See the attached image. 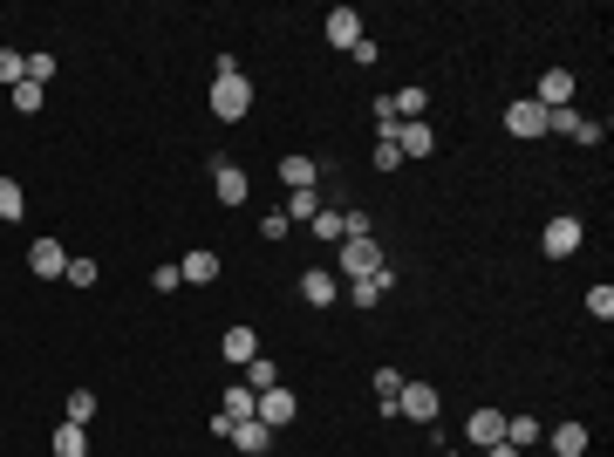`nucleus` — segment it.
Segmentation results:
<instances>
[{"mask_svg": "<svg viewBox=\"0 0 614 457\" xmlns=\"http://www.w3.org/2000/svg\"><path fill=\"white\" fill-rule=\"evenodd\" d=\"M62 280H69V287H96V260H69Z\"/></svg>", "mask_w": 614, "mask_h": 457, "instance_id": "obj_36", "label": "nucleus"}, {"mask_svg": "<svg viewBox=\"0 0 614 457\" xmlns=\"http://www.w3.org/2000/svg\"><path fill=\"white\" fill-rule=\"evenodd\" d=\"M28 273H35V280H62V273H69V246H62V239H35V246H28Z\"/></svg>", "mask_w": 614, "mask_h": 457, "instance_id": "obj_7", "label": "nucleus"}, {"mask_svg": "<svg viewBox=\"0 0 614 457\" xmlns=\"http://www.w3.org/2000/svg\"><path fill=\"white\" fill-rule=\"evenodd\" d=\"M21 212H28V191L14 178H0V219H21Z\"/></svg>", "mask_w": 614, "mask_h": 457, "instance_id": "obj_29", "label": "nucleus"}, {"mask_svg": "<svg viewBox=\"0 0 614 457\" xmlns=\"http://www.w3.org/2000/svg\"><path fill=\"white\" fill-rule=\"evenodd\" d=\"M178 273H185L192 287H212V280H219V253H205V246H198V253H185V260H178Z\"/></svg>", "mask_w": 614, "mask_h": 457, "instance_id": "obj_19", "label": "nucleus"}, {"mask_svg": "<svg viewBox=\"0 0 614 457\" xmlns=\"http://www.w3.org/2000/svg\"><path fill=\"white\" fill-rule=\"evenodd\" d=\"M294 410H301V396H294L287 382H280V389H267V396L253 403V417L267 423V430H287V423H294Z\"/></svg>", "mask_w": 614, "mask_h": 457, "instance_id": "obj_6", "label": "nucleus"}, {"mask_svg": "<svg viewBox=\"0 0 614 457\" xmlns=\"http://www.w3.org/2000/svg\"><path fill=\"white\" fill-rule=\"evenodd\" d=\"M55 457H89V437H82V423H55Z\"/></svg>", "mask_w": 614, "mask_h": 457, "instance_id": "obj_24", "label": "nucleus"}, {"mask_svg": "<svg viewBox=\"0 0 614 457\" xmlns=\"http://www.w3.org/2000/svg\"><path fill=\"white\" fill-rule=\"evenodd\" d=\"M389 103H396V123H423V110H430V96H423L417 82H410V89H396Z\"/></svg>", "mask_w": 614, "mask_h": 457, "instance_id": "obj_22", "label": "nucleus"}, {"mask_svg": "<svg viewBox=\"0 0 614 457\" xmlns=\"http://www.w3.org/2000/svg\"><path fill=\"white\" fill-rule=\"evenodd\" d=\"M587 444H594L587 423H560V430H553V457H587Z\"/></svg>", "mask_w": 614, "mask_h": 457, "instance_id": "obj_21", "label": "nucleus"}, {"mask_svg": "<svg viewBox=\"0 0 614 457\" xmlns=\"http://www.w3.org/2000/svg\"><path fill=\"white\" fill-rule=\"evenodd\" d=\"M533 103L539 110H567V103H574V76H567V69H546L539 89H533Z\"/></svg>", "mask_w": 614, "mask_h": 457, "instance_id": "obj_12", "label": "nucleus"}, {"mask_svg": "<svg viewBox=\"0 0 614 457\" xmlns=\"http://www.w3.org/2000/svg\"><path fill=\"white\" fill-rule=\"evenodd\" d=\"M151 287H157V294H178V287H185V273H178V267H171V260H164V267L151 273Z\"/></svg>", "mask_w": 614, "mask_h": 457, "instance_id": "obj_34", "label": "nucleus"}, {"mask_svg": "<svg viewBox=\"0 0 614 457\" xmlns=\"http://www.w3.org/2000/svg\"><path fill=\"white\" fill-rule=\"evenodd\" d=\"M580 301H587V314H594V321H614V287H608V280H601V287H587Z\"/></svg>", "mask_w": 614, "mask_h": 457, "instance_id": "obj_28", "label": "nucleus"}, {"mask_svg": "<svg viewBox=\"0 0 614 457\" xmlns=\"http://www.w3.org/2000/svg\"><path fill=\"white\" fill-rule=\"evenodd\" d=\"M348 55H355V62H362V69H376V62H383V48H376V41H369V35L355 41V48H348Z\"/></svg>", "mask_w": 614, "mask_h": 457, "instance_id": "obj_37", "label": "nucleus"}, {"mask_svg": "<svg viewBox=\"0 0 614 457\" xmlns=\"http://www.w3.org/2000/svg\"><path fill=\"white\" fill-rule=\"evenodd\" d=\"M444 457H464V451H444Z\"/></svg>", "mask_w": 614, "mask_h": 457, "instance_id": "obj_39", "label": "nucleus"}, {"mask_svg": "<svg viewBox=\"0 0 614 457\" xmlns=\"http://www.w3.org/2000/svg\"><path fill=\"white\" fill-rule=\"evenodd\" d=\"M505 130H512V137H526V144H533V137H546V110H539L533 96H519V103H512V110H505Z\"/></svg>", "mask_w": 614, "mask_h": 457, "instance_id": "obj_9", "label": "nucleus"}, {"mask_svg": "<svg viewBox=\"0 0 614 457\" xmlns=\"http://www.w3.org/2000/svg\"><path fill=\"white\" fill-rule=\"evenodd\" d=\"M7 96H14V110H21V116H35L41 103H48V89H41V82H14Z\"/></svg>", "mask_w": 614, "mask_h": 457, "instance_id": "obj_27", "label": "nucleus"}, {"mask_svg": "<svg viewBox=\"0 0 614 457\" xmlns=\"http://www.w3.org/2000/svg\"><path fill=\"white\" fill-rule=\"evenodd\" d=\"M226 444H239V457H260V451L273 444V430H267L260 417H253V423H232V437H226Z\"/></svg>", "mask_w": 614, "mask_h": 457, "instance_id": "obj_18", "label": "nucleus"}, {"mask_svg": "<svg viewBox=\"0 0 614 457\" xmlns=\"http://www.w3.org/2000/svg\"><path fill=\"white\" fill-rule=\"evenodd\" d=\"M246 110H253V82L239 76L232 55H219V69H212V116H219V123H239Z\"/></svg>", "mask_w": 614, "mask_h": 457, "instance_id": "obj_1", "label": "nucleus"}, {"mask_svg": "<svg viewBox=\"0 0 614 457\" xmlns=\"http://www.w3.org/2000/svg\"><path fill=\"white\" fill-rule=\"evenodd\" d=\"M253 403H260V396H253L246 382H226V389H219V417L226 423H253Z\"/></svg>", "mask_w": 614, "mask_h": 457, "instance_id": "obj_13", "label": "nucleus"}, {"mask_svg": "<svg viewBox=\"0 0 614 457\" xmlns=\"http://www.w3.org/2000/svg\"><path fill=\"white\" fill-rule=\"evenodd\" d=\"M478 457H526L519 444H492V451H478Z\"/></svg>", "mask_w": 614, "mask_h": 457, "instance_id": "obj_38", "label": "nucleus"}, {"mask_svg": "<svg viewBox=\"0 0 614 457\" xmlns=\"http://www.w3.org/2000/svg\"><path fill=\"white\" fill-rule=\"evenodd\" d=\"M280 185L287 191H314L321 185V164H314V157H280Z\"/></svg>", "mask_w": 614, "mask_h": 457, "instance_id": "obj_16", "label": "nucleus"}, {"mask_svg": "<svg viewBox=\"0 0 614 457\" xmlns=\"http://www.w3.org/2000/svg\"><path fill=\"white\" fill-rule=\"evenodd\" d=\"M383 273V239H342V280Z\"/></svg>", "mask_w": 614, "mask_h": 457, "instance_id": "obj_4", "label": "nucleus"}, {"mask_svg": "<svg viewBox=\"0 0 614 457\" xmlns=\"http://www.w3.org/2000/svg\"><path fill=\"white\" fill-rule=\"evenodd\" d=\"M396 287V273H369V280H342V301H355V307H383V294Z\"/></svg>", "mask_w": 614, "mask_h": 457, "instance_id": "obj_11", "label": "nucleus"}, {"mask_svg": "<svg viewBox=\"0 0 614 457\" xmlns=\"http://www.w3.org/2000/svg\"><path fill=\"white\" fill-rule=\"evenodd\" d=\"M437 389L430 382H403V396H396V417H410V423H437Z\"/></svg>", "mask_w": 614, "mask_h": 457, "instance_id": "obj_5", "label": "nucleus"}, {"mask_svg": "<svg viewBox=\"0 0 614 457\" xmlns=\"http://www.w3.org/2000/svg\"><path fill=\"white\" fill-rule=\"evenodd\" d=\"M396 151L403 157H430L437 151V130H430V123H396Z\"/></svg>", "mask_w": 614, "mask_h": 457, "instance_id": "obj_15", "label": "nucleus"}, {"mask_svg": "<svg viewBox=\"0 0 614 457\" xmlns=\"http://www.w3.org/2000/svg\"><path fill=\"white\" fill-rule=\"evenodd\" d=\"M362 41V14L355 7H328V48H355Z\"/></svg>", "mask_w": 614, "mask_h": 457, "instance_id": "obj_14", "label": "nucleus"}, {"mask_svg": "<svg viewBox=\"0 0 614 457\" xmlns=\"http://www.w3.org/2000/svg\"><path fill=\"white\" fill-rule=\"evenodd\" d=\"M0 82H7V89L28 82V55H21V48H0Z\"/></svg>", "mask_w": 614, "mask_h": 457, "instance_id": "obj_30", "label": "nucleus"}, {"mask_svg": "<svg viewBox=\"0 0 614 457\" xmlns=\"http://www.w3.org/2000/svg\"><path fill=\"white\" fill-rule=\"evenodd\" d=\"M580 239H587V226H580L574 212H560V219H546V232H539V253H546V260H574Z\"/></svg>", "mask_w": 614, "mask_h": 457, "instance_id": "obj_2", "label": "nucleus"}, {"mask_svg": "<svg viewBox=\"0 0 614 457\" xmlns=\"http://www.w3.org/2000/svg\"><path fill=\"white\" fill-rule=\"evenodd\" d=\"M396 164H403V151H396V137H376V171H383V178H389Z\"/></svg>", "mask_w": 614, "mask_h": 457, "instance_id": "obj_33", "label": "nucleus"}, {"mask_svg": "<svg viewBox=\"0 0 614 457\" xmlns=\"http://www.w3.org/2000/svg\"><path fill=\"white\" fill-rule=\"evenodd\" d=\"M219 355H226L232 369H246V362H253V355H260V335H253V328H246V321H232L226 335H219Z\"/></svg>", "mask_w": 614, "mask_h": 457, "instance_id": "obj_10", "label": "nucleus"}, {"mask_svg": "<svg viewBox=\"0 0 614 457\" xmlns=\"http://www.w3.org/2000/svg\"><path fill=\"white\" fill-rule=\"evenodd\" d=\"M246 389H253V396L280 389V362H273V355H253V362H246Z\"/></svg>", "mask_w": 614, "mask_h": 457, "instance_id": "obj_20", "label": "nucleus"}, {"mask_svg": "<svg viewBox=\"0 0 614 457\" xmlns=\"http://www.w3.org/2000/svg\"><path fill=\"white\" fill-rule=\"evenodd\" d=\"M287 232H294V219H287V212H267V219H260V239H273V246H280Z\"/></svg>", "mask_w": 614, "mask_h": 457, "instance_id": "obj_32", "label": "nucleus"}, {"mask_svg": "<svg viewBox=\"0 0 614 457\" xmlns=\"http://www.w3.org/2000/svg\"><path fill=\"white\" fill-rule=\"evenodd\" d=\"M28 82L48 89V82H55V55H28Z\"/></svg>", "mask_w": 614, "mask_h": 457, "instance_id": "obj_35", "label": "nucleus"}, {"mask_svg": "<svg viewBox=\"0 0 614 457\" xmlns=\"http://www.w3.org/2000/svg\"><path fill=\"white\" fill-rule=\"evenodd\" d=\"M301 301H307V307H335V301H342V273L307 267V273H301Z\"/></svg>", "mask_w": 614, "mask_h": 457, "instance_id": "obj_8", "label": "nucleus"}, {"mask_svg": "<svg viewBox=\"0 0 614 457\" xmlns=\"http://www.w3.org/2000/svg\"><path fill=\"white\" fill-rule=\"evenodd\" d=\"M314 212H321V185L314 191H287V219H294V226H307Z\"/></svg>", "mask_w": 614, "mask_h": 457, "instance_id": "obj_25", "label": "nucleus"}, {"mask_svg": "<svg viewBox=\"0 0 614 457\" xmlns=\"http://www.w3.org/2000/svg\"><path fill=\"white\" fill-rule=\"evenodd\" d=\"M307 232H314V239H342V212H335V205H321V212L307 219Z\"/></svg>", "mask_w": 614, "mask_h": 457, "instance_id": "obj_31", "label": "nucleus"}, {"mask_svg": "<svg viewBox=\"0 0 614 457\" xmlns=\"http://www.w3.org/2000/svg\"><path fill=\"white\" fill-rule=\"evenodd\" d=\"M464 444H471V451L505 444V410H499V403H485V410H471V417H464Z\"/></svg>", "mask_w": 614, "mask_h": 457, "instance_id": "obj_3", "label": "nucleus"}, {"mask_svg": "<svg viewBox=\"0 0 614 457\" xmlns=\"http://www.w3.org/2000/svg\"><path fill=\"white\" fill-rule=\"evenodd\" d=\"M96 410H103V403H96V389H69V403H62V423H89Z\"/></svg>", "mask_w": 614, "mask_h": 457, "instance_id": "obj_23", "label": "nucleus"}, {"mask_svg": "<svg viewBox=\"0 0 614 457\" xmlns=\"http://www.w3.org/2000/svg\"><path fill=\"white\" fill-rule=\"evenodd\" d=\"M212 185H219V205H246V171L239 164H212Z\"/></svg>", "mask_w": 614, "mask_h": 457, "instance_id": "obj_17", "label": "nucleus"}, {"mask_svg": "<svg viewBox=\"0 0 614 457\" xmlns=\"http://www.w3.org/2000/svg\"><path fill=\"white\" fill-rule=\"evenodd\" d=\"M505 444L533 451V444H539V417H505Z\"/></svg>", "mask_w": 614, "mask_h": 457, "instance_id": "obj_26", "label": "nucleus"}]
</instances>
